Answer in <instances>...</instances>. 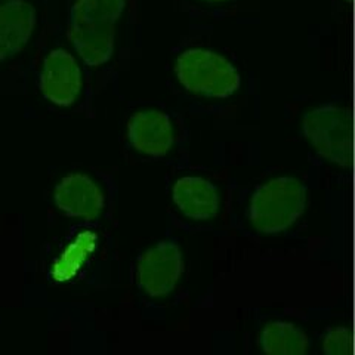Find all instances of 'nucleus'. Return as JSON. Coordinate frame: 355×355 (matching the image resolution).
<instances>
[{"instance_id":"obj_1","label":"nucleus","mask_w":355,"mask_h":355,"mask_svg":"<svg viewBox=\"0 0 355 355\" xmlns=\"http://www.w3.org/2000/svg\"><path fill=\"white\" fill-rule=\"evenodd\" d=\"M128 0H74L69 14V39L89 67L107 64L114 53L117 22Z\"/></svg>"},{"instance_id":"obj_2","label":"nucleus","mask_w":355,"mask_h":355,"mask_svg":"<svg viewBox=\"0 0 355 355\" xmlns=\"http://www.w3.org/2000/svg\"><path fill=\"white\" fill-rule=\"evenodd\" d=\"M178 82L187 92L225 99L239 92L241 77L224 55L206 48H191L178 55L173 64Z\"/></svg>"},{"instance_id":"obj_3","label":"nucleus","mask_w":355,"mask_h":355,"mask_svg":"<svg viewBox=\"0 0 355 355\" xmlns=\"http://www.w3.org/2000/svg\"><path fill=\"white\" fill-rule=\"evenodd\" d=\"M306 207V187L293 176H279L254 190L249 219L261 234H280L301 218Z\"/></svg>"},{"instance_id":"obj_4","label":"nucleus","mask_w":355,"mask_h":355,"mask_svg":"<svg viewBox=\"0 0 355 355\" xmlns=\"http://www.w3.org/2000/svg\"><path fill=\"white\" fill-rule=\"evenodd\" d=\"M302 130L311 146L330 163L345 168L352 159V123L347 108L323 104L309 110Z\"/></svg>"},{"instance_id":"obj_5","label":"nucleus","mask_w":355,"mask_h":355,"mask_svg":"<svg viewBox=\"0 0 355 355\" xmlns=\"http://www.w3.org/2000/svg\"><path fill=\"white\" fill-rule=\"evenodd\" d=\"M184 272L181 248L173 241H160L144 252L137 265V283L150 297H163L175 291Z\"/></svg>"},{"instance_id":"obj_6","label":"nucleus","mask_w":355,"mask_h":355,"mask_svg":"<svg viewBox=\"0 0 355 355\" xmlns=\"http://www.w3.org/2000/svg\"><path fill=\"white\" fill-rule=\"evenodd\" d=\"M39 86L43 96L53 105H73L83 87L82 69L74 55L62 48L51 51L43 61Z\"/></svg>"},{"instance_id":"obj_7","label":"nucleus","mask_w":355,"mask_h":355,"mask_svg":"<svg viewBox=\"0 0 355 355\" xmlns=\"http://www.w3.org/2000/svg\"><path fill=\"white\" fill-rule=\"evenodd\" d=\"M128 139L138 153L148 157H163L175 144V129L169 114L155 108L138 111L129 120Z\"/></svg>"},{"instance_id":"obj_8","label":"nucleus","mask_w":355,"mask_h":355,"mask_svg":"<svg viewBox=\"0 0 355 355\" xmlns=\"http://www.w3.org/2000/svg\"><path fill=\"white\" fill-rule=\"evenodd\" d=\"M53 202L65 216L95 219L103 212L105 197L91 178L83 173H70L55 187Z\"/></svg>"},{"instance_id":"obj_9","label":"nucleus","mask_w":355,"mask_h":355,"mask_svg":"<svg viewBox=\"0 0 355 355\" xmlns=\"http://www.w3.org/2000/svg\"><path fill=\"white\" fill-rule=\"evenodd\" d=\"M36 22V8L27 0H8L0 5V62L24 49Z\"/></svg>"},{"instance_id":"obj_10","label":"nucleus","mask_w":355,"mask_h":355,"mask_svg":"<svg viewBox=\"0 0 355 355\" xmlns=\"http://www.w3.org/2000/svg\"><path fill=\"white\" fill-rule=\"evenodd\" d=\"M172 200L182 215L194 220L214 219L219 212L218 188L200 176L178 180L172 187Z\"/></svg>"},{"instance_id":"obj_11","label":"nucleus","mask_w":355,"mask_h":355,"mask_svg":"<svg viewBox=\"0 0 355 355\" xmlns=\"http://www.w3.org/2000/svg\"><path fill=\"white\" fill-rule=\"evenodd\" d=\"M259 342L268 355H304L309 349L306 333L288 321H271L262 329Z\"/></svg>"},{"instance_id":"obj_12","label":"nucleus","mask_w":355,"mask_h":355,"mask_svg":"<svg viewBox=\"0 0 355 355\" xmlns=\"http://www.w3.org/2000/svg\"><path fill=\"white\" fill-rule=\"evenodd\" d=\"M98 246V236L92 231H83L67 246L52 266L55 282H69L82 271Z\"/></svg>"},{"instance_id":"obj_13","label":"nucleus","mask_w":355,"mask_h":355,"mask_svg":"<svg viewBox=\"0 0 355 355\" xmlns=\"http://www.w3.org/2000/svg\"><path fill=\"white\" fill-rule=\"evenodd\" d=\"M323 351L327 355H347L352 351V335L348 327H331L323 338Z\"/></svg>"},{"instance_id":"obj_14","label":"nucleus","mask_w":355,"mask_h":355,"mask_svg":"<svg viewBox=\"0 0 355 355\" xmlns=\"http://www.w3.org/2000/svg\"><path fill=\"white\" fill-rule=\"evenodd\" d=\"M198 2L209 3V5H216V3H228V2H232V0H198Z\"/></svg>"},{"instance_id":"obj_15","label":"nucleus","mask_w":355,"mask_h":355,"mask_svg":"<svg viewBox=\"0 0 355 355\" xmlns=\"http://www.w3.org/2000/svg\"><path fill=\"white\" fill-rule=\"evenodd\" d=\"M342 2H348V3H349V2H351V0H342Z\"/></svg>"}]
</instances>
